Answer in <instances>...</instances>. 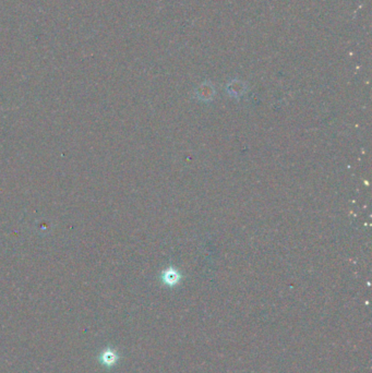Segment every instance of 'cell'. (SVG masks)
Here are the masks:
<instances>
[{
	"instance_id": "1",
	"label": "cell",
	"mask_w": 372,
	"mask_h": 373,
	"mask_svg": "<svg viewBox=\"0 0 372 373\" xmlns=\"http://www.w3.org/2000/svg\"><path fill=\"white\" fill-rule=\"evenodd\" d=\"M100 358H102L104 364H107V366H112V364L116 363V361H117L118 356L116 355V353L113 352V351H106V352H104V354L102 355Z\"/></svg>"
},
{
	"instance_id": "2",
	"label": "cell",
	"mask_w": 372,
	"mask_h": 373,
	"mask_svg": "<svg viewBox=\"0 0 372 373\" xmlns=\"http://www.w3.org/2000/svg\"><path fill=\"white\" fill-rule=\"evenodd\" d=\"M178 279H179V276H178L177 274H172V275H170V274H167V275L165 276V282H166V284H168V285H175V284H177Z\"/></svg>"
}]
</instances>
